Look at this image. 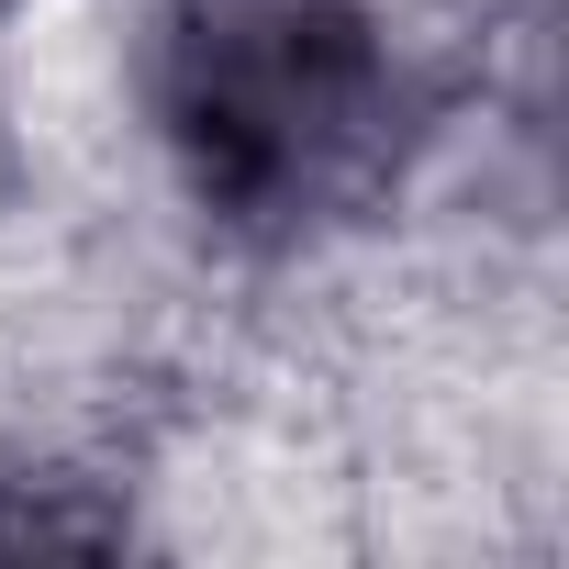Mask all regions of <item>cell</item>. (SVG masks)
<instances>
[{
  "label": "cell",
  "instance_id": "1",
  "mask_svg": "<svg viewBox=\"0 0 569 569\" xmlns=\"http://www.w3.org/2000/svg\"><path fill=\"white\" fill-rule=\"evenodd\" d=\"M157 112L212 212L302 223L380 168L391 46L358 0H179Z\"/></svg>",
  "mask_w": 569,
  "mask_h": 569
}]
</instances>
